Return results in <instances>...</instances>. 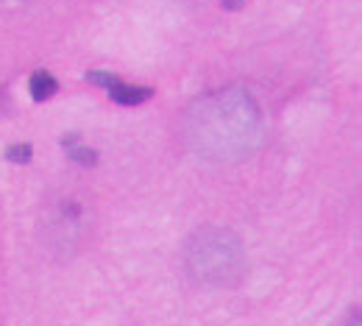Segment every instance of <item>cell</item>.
Instances as JSON below:
<instances>
[{
	"label": "cell",
	"mask_w": 362,
	"mask_h": 326,
	"mask_svg": "<svg viewBox=\"0 0 362 326\" xmlns=\"http://www.w3.org/2000/svg\"><path fill=\"white\" fill-rule=\"evenodd\" d=\"M184 140L206 162H237L262 142V115L245 90H218L195 100L184 117Z\"/></svg>",
	"instance_id": "cell-1"
},
{
	"label": "cell",
	"mask_w": 362,
	"mask_h": 326,
	"mask_svg": "<svg viewBox=\"0 0 362 326\" xmlns=\"http://www.w3.org/2000/svg\"><path fill=\"white\" fill-rule=\"evenodd\" d=\"M245 254L237 234L226 229H204L187 245V271L198 284L223 287L243 276Z\"/></svg>",
	"instance_id": "cell-2"
},
{
	"label": "cell",
	"mask_w": 362,
	"mask_h": 326,
	"mask_svg": "<svg viewBox=\"0 0 362 326\" xmlns=\"http://www.w3.org/2000/svg\"><path fill=\"white\" fill-rule=\"evenodd\" d=\"M87 78H90L92 84L103 87L115 103H123V106H139V103H145V100L153 95L151 87L129 84V81H123V78H117L115 73H106V70H90Z\"/></svg>",
	"instance_id": "cell-3"
},
{
	"label": "cell",
	"mask_w": 362,
	"mask_h": 326,
	"mask_svg": "<svg viewBox=\"0 0 362 326\" xmlns=\"http://www.w3.org/2000/svg\"><path fill=\"white\" fill-rule=\"evenodd\" d=\"M28 90H31V98H34L37 103H42V100H47L50 95L59 90V81H56L47 70H37V73L31 76V81H28Z\"/></svg>",
	"instance_id": "cell-4"
},
{
	"label": "cell",
	"mask_w": 362,
	"mask_h": 326,
	"mask_svg": "<svg viewBox=\"0 0 362 326\" xmlns=\"http://www.w3.org/2000/svg\"><path fill=\"white\" fill-rule=\"evenodd\" d=\"M64 145H67V153H70L76 162H81V165H95V159H98V156H95V151L87 148V145H81L78 137H67Z\"/></svg>",
	"instance_id": "cell-5"
},
{
	"label": "cell",
	"mask_w": 362,
	"mask_h": 326,
	"mask_svg": "<svg viewBox=\"0 0 362 326\" xmlns=\"http://www.w3.org/2000/svg\"><path fill=\"white\" fill-rule=\"evenodd\" d=\"M6 159H11V162H28L31 159V145H14V148H8L6 151Z\"/></svg>",
	"instance_id": "cell-6"
},
{
	"label": "cell",
	"mask_w": 362,
	"mask_h": 326,
	"mask_svg": "<svg viewBox=\"0 0 362 326\" xmlns=\"http://www.w3.org/2000/svg\"><path fill=\"white\" fill-rule=\"evenodd\" d=\"M243 3H245V0H223V6H226V8H240Z\"/></svg>",
	"instance_id": "cell-7"
},
{
	"label": "cell",
	"mask_w": 362,
	"mask_h": 326,
	"mask_svg": "<svg viewBox=\"0 0 362 326\" xmlns=\"http://www.w3.org/2000/svg\"><path fill=\"white\" fill-rule=\"evenodd\" d=\"M351 326H360V321H357V318H354V321H351Z\"/></svg>",
	"instance_id": "cell-8"
}]
</instances>
